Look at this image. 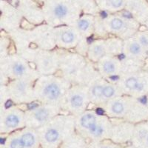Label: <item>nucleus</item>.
I'll list each match as a JSON object with an SVG mask.
<instances>
[{"label": "nucleus", "instance_id": "23", "mask_svg": "<svg viewBox=\"0 0 148 148\" xmlns=\"http://www.w3.org/2000/svg\"><path fill=\"white\" fill-rule=\"evenodd\" d=\"M129 148H133V147H129Z\"/></svg>", "mask_w": 148, "mask_h": 148}, {"label": "nucleus", "instance_id": "7", "mask_svg": "<svg viewBox=\"0 0 148 148\" xmlns=\"http://www.w3.org/2000/svg\"><path fill=\"white\" fill-rule=\"evenodd\" d=\"M62 40L64 43H71L74 40V34L70 31H65L62 34Z\"/></svg>", "mask_w": 148, "mask_h": 148}, {"label": "nucleus", "instance_id": "2", "mask_svg": "<svg viewBox=\"0 0 148 148\" xmlns=\"http://www.w3.org/2000/svg\"><path fill=\"white\" fill-rule=\"evenodd\" d=\"M43 94L50 100H55L61 94L60 88L55 83H51L45 86L43 90Z\"/></svg>", "mask_w": 148, "mask_h": 148}, {"label": "nucleus", "instance_id": "10", "mask_svg": "<svg viewBox=\"0 0 148 148\" xmlns=\"http://www.w3.org/2000/svg\"><path fill=\"white\" fill-rule=\"evenodd\" d=\"M103 69H104V72L107 73H111L115 71L116 66L113 62H106L103 65Z\"/></svg>", "mask_w": 148, "mask_h": 148}, {"label": "nucleus", "instance_id": "22", "mask_svg": "<svg viewBox=\"0 0 148 148\" xmlns=\"http://www.w3.org/2000/svg\"><path fill=\"white\" fill-rule=\"evenodd\" d=\"M1 148H5V147H1Z\"/></svg>", "mask_w": 148, "mask_h": 148}, {"label": "nucleus", "instance_id": "6", "mask_svg": "<svg viewBox=\"0 0 148 148\" xmlns=\"http://www.w3.org/2000/svg\"><path fill=\"white\" fill-rule=\"evenodd\" d=\"M83 102H84L83 97L79 94L74 95L71 99V103L72 104V106L74 107V108H80L81 106H82Z\"/></svg>", "mask_w": 148, "mask_h": 148}, {"label": "nucleus", "instance_id": "14", "mask_svg": "<svg viewBox=\"0 0 148 148\" xmlns=\"http://www.w3.org/2000/svg\"><path fill=\"white\" fill-rule=\"evenodd\" d=\"M103 90H104V88L101 87V86H95L92 88V94L94 95V96H96V97H101V96H103Z\"/></svg>", "mask_w": 148, "mask_h": 148}, {"label": "nucleus", "instance_id": "21", "mask_svg": "<svg viewBox=\"0 0 148 148\" xmlns=\"http://www.w3.org/2000/svg\"><path fill=\"white\" fill-rule=\"evenodd\" d=\"M143 140H145V142H146L147 145H148V135H147V134H146V136H145V138H144Z\"/></svg>", "mask_w": 148, "mask_h": 148}, {"label": "nucleus", "instance_id": "9", "mask_svg": "<svg viewBox=\"0 0 148 148\" xmlns=\"http://www.w3.org/2000/svg\"><path fill=\"white\" fill-rule=\"evenodd\" d=\"M125 84H126L127 88L130 90H136L138 85V82L137 81V79L133 77L128 79Z\"/></svg>", "mask_w": 148, "mask_h": 148}, {"label": "nucleus", "instance_id": "13", "mask_svg": "<svg viewBox=\"0 0 148 148\" xmlns=\"http://www.w3.org/2000/svg\"><path fill=\"white\" fill-rule=\"evenodd\" d=\"M110 26L113 30H119L122 27L123 22L119 18H113L110 22Z\"/></svg>", "mask_w": 148, "mask_h": 148}, {"label": "nucleus", "instance_id": "16", "mask_svg": "<svg viewBox=\"0 0 148 148\" xmlns=\"http://www.w3.org/2000/svg\"><path fill=\"white\" fill-rule=\"evenodd\" d=\"M89 22L88 21L84 20V19H82V20H80L78 23V27H79V29H81L82 30H86L89 27Z\"/></svg>", "mask_w": 148, "mask_h": 148}, {"label": "nucleus", "instance_id": "5", "mask_svg": "<svg viewBox=\"0 0 148 148\" xmlns=\"http://www.w3.org/2000/svg\"><path fill=\"white\" fill-rule=\"evenodd\" d=\"M54 14L59 18H63L67 14V8L63 5H58L54 8Z\"/></svg>", "mask_w": 148, "mask_h": 148}, {"label": "nucleus", "instance_id": "1", "mask_svg": "<svg viewBox=\"0 0 148 148\" xmlns=\"http://www.w3.org/2000/svg\"><path fill=\"white\" fill-rule=\"evenodd\" d=\"M81 126L86 130L88 134L95 139H99L105 135V129L104 126L96 123V119L94 115L88 113L83 116L81 119Z\"/></svg>", "mask_w": 148, "mask_h": 148}, {"label": "nucleus", "instance_id": "12", "mask_svg": "<svg viewBox=\"0 0 148 148\" xmlns=\"http://www.w3.org/2000/svg\"><path fill=\"white\" fill-rule=\"evenodd\" d=\"M112 110L115 113H117V114L121 113L123 112V110H124V105H123V104L121 102L116 101V102H115L113 104V106H112Z\"/></svg>", "mask_w": 148, "mask_h": 148}, {"label": "nucleus", "instance_id": "20", "mask_svg": "<svg viewBox=\"0 0 148 148\" xmlns=\"http://www.w3.org/2000/svg\"><path fill=\"white\" fill-rule=\"evenodd\" d=\"M103 113H104V111L101 109H97V113L99 115H102Z\"/></svg>", "mask_w": 148, "mask_h": 148}, {"label": "nucleus", "instance_id": "15", "mask_svg": "<svg viewBox=\"0 0 148 148\" xmlns=\"http://www.w3.org/2000/svg\"><path fill=\"white\" fill-rule=\"evenodd\" d=\"M130 51L133 54H138L141 52V46L138 43H133L130 47Z\"/></svg>", "mask_w": 148, "mask_h": 148}, {"label": "nucleus", "instance_id": "19", "mask_svg": "<svg viewBox=\"0 0 148 148\" xmlns=\"http://www.w3.org/2000/svg\"><path fill=\"white\" fill-rule=\"evenodd\" d=\"M141 44L145 46H148V39H147L146 37L143 36L141 38Z\"/></svg>", "mask_w": 148, "mask_h": 148}, {"label": "nucleus", "instance_id": "3", "mask_svg": "<svg viewBox=\"0 0 148 148\" xmlns=\"http://www.w3.org/2000/svg\"><path fill=\"white\" fill-rule=\"evenodd\" d=\"M19 122V118L17 115L10 114L7 116L5 120V125L7 127L15 128L18 126Z\"/></svg>", "mask_w": 148, "mask_h": 148}, {"label": "nucleus", "instance_id": "8", "mask_svg": "<svg viewBox=\"0 0 148 148\" xmlns=\"http://www.w3.org/2000/svg\"><path fill=\"white\" fill-rule=\"evenodd\" d=\"M13 70H14V73L16 75L21 76V75H23L25 73V67H24L23 64H21V63H16L13 67Z\"/></svg>", "mask_w": 148, "mask_h": 148}, {"label": "nucleus", "instance_id": "17", "mask_svg": "<svg viewBox=\"0 0 148 148\" xmlns=\"http://www.w3.org/2000/svg\"><path fill=\"white\" fill-rule=\"evenodd\" d=\"M89 148H117L116 147L113 146L112 145H108V144H94L91 145Z\"/></svg>", "mask_w": 148, "mask_h": 148}, {"label": "nucleus", "instance_id": "11", "mask_svg": "<svg viewBox=\"0 0 148 148\" xmlns=\"http://www.w3.org/2000/svg\"><path fill=\"white\" fill-rule=\"evenodd\" d=\"M115 90L112 86H106L103 90V96L106 98H110L114 95Z\"/></svg>", "mask_w": 148, "mask_h": 148}, {"label": "nucleus", "instance_id": "4", "mask_svg": "<svg viewBox=\"0 0 148 148\" xmlns=\"http://www.w3.org/2000/svg\"><path fill=\"white\" fill-rule=\"evenodd\" d=\"M49 116V112L47 109L45 108H41V109L37 110L35 113V118L39 122L46 121Z\"/></svg>", "mask_w": 148, "mask_h": 148}, {"label": "nucleus", "instance_id": "18", "mask_svg": "<svg viewBox=\"0 0 148 148\" xmlns=\"http://www.w3.org/2000/svg\"><path fill=\"white\" fill-rule=\"evenodd\" d=\"M122 4V0H111V5L114 8H119Z\"/></svg>", "mask_w": 148, "mask_h": 148}]
</instances>
